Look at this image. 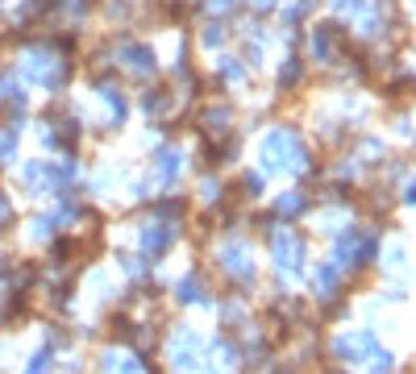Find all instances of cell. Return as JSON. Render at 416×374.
<instances>
[{
  "instance_id": "cell-1",
  "label": "cell",
  "mask_w": 416,
  "mask_h": 374,
  "mask_svg": "<svg viewBox=\"0 0 416 374\" xmlns=\"http://www.w3.org/2000/svg\"><path fill=\"white\" fill-rule=\"evenodd\" d=\"M412 204H416V187H412Z\"/></svg>"
}]
</instances>
